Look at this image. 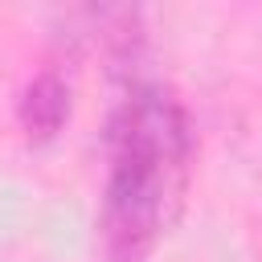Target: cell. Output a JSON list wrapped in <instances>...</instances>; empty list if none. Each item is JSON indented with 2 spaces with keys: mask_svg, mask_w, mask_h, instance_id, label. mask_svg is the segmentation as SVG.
I'll use <instances>...</instances> for the list:
<instances>
[{
  "mask_svg": "<svg viewBox=\"0 0 262 262\" xmlns=\"http://www.w3.org/2000/svg\"><path fill=\"white\" fill-rule=\"evenodd\" d=\"M196 131L188 106L160 82H139L106 127L98 209L102 262H143L180 221L192 184Z\"/></svg>",
  "mask_w": 262,
  "mask_h": 262,
  "instance_id": "6da1fadb",
  "label": "cell"
},
{
  "mask_svg": "<svg viewBox=\"0 0 262 262\" xmlns=\"http://www.w3.org/2000/svg\"><path fill=\"white\" fill-rule=\"evenodd\" d=\"M70 102H74V98H70L66 74L53 70V66L37 70V74L25 82L20 98H16V123H20L25 139H29V143H49V139H57V131L70 123Z\"/></svg>",
  "mask_w": 262,
  "mask_h": 262,
  "instance_id": "7a4b0ae2",
  "label": "cell"
}]
</instances>
